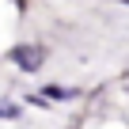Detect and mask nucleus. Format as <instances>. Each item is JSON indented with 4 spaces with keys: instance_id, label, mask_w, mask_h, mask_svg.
Listing matches in <instances>:
<instances>
[{
    "instance_id": "f03ea898",
    "label": "nucleus",
    "mask_w": 129,
    "mask_h": 129,
    "mask_svg": "<svg viewBox=\"0 0 129 129\" xmlns=\"http://www.w3.org/2000/svg\"><path fill=\"white\" fill-rule=\"evenodd\" d=\"M46 95H49V99H72L76 91H72V87H46Z\"/></svg>"
},
{
    "instance_id": "f257e3e1",
    "label": "nucleus",
    "mask_w": 129,
    "mask_h": 129,
    "mask_svg": "<svg viewBox=\"0 0 129 129\" xmlns=\"http://www.w3.org/2000/svg\"><path fill=\"white\" fill-rule=\"evenodd\" d=\"M12 57H15V64H23V69H30V72L46 61L42 46H15V49H12Z\"/></svg>"
},
{
    "instance_id": "7ed1b4c3",
    "label": "nucleus",
    "mask_w": 129,
    "mask_h": 129,
    "mask_svg": "<svg viewBox=\"0 0 129 129\" xmlns=\"http://www.w3.org/2000/svg\"><path fill=\"white\" fill-rule=\"evenodd\" d=\"M15 4H27V0H15Z\"/></svg>"
}]
</instances>
